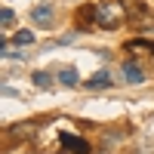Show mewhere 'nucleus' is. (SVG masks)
Returning <instances> with one entry per match:
<instances>
[{"mask_svg":"<svg viewBox=\"0 0 154 154\" xmlns=\"http://www.w3.org/2000/svg\"><path fill=\"white\" fill-rule=\"evenodd\" d=\"M120 19H123V9L117 3H102V6H96V25H102V28H114Z\"/></svg>","mask_w":154,"mask_h":154,"instance_id":"1","label":"nucleus"},{"mask_svg":"<svg viewBox=\"0 0 154 154\" xmlns=\"http://www.w3.org/2000/svg\"><path fill=\"white\" fill-rule=\"evenodd\" d=\"M59 142H62V148L71 151V154H89V142L80 139V136H74V133H62Z\"/></svg>","mask_w":154,"mask_h":154,"instance_id":"2","label":"nucleus"},{"mask_svg":"<svg viewBox=\"0 0 154 154\" xmlns=\"http://www.w3.org/2000/svg\"><path fill=\"white\" fill-rule=\"evenodd\" d=\"M120 74H123L130 83H145V71H142V68H136L133 62H123V65H120Z\"/></svg>","mask_w":154,"mask_h":154,"instance_id":"3","label":"nucleus"},{"mask_svg":"<svg viewBox=\"0 0 154 154\" xmlns=\"http://www.w3.org/2000/svg\"><path fill=\"white\" fill-rule=\"evenodd\" d=\"M126 53H148V56H154V40H145V37L130 40L126 43Z\"/></svg>","mask_w":154,"mask_h":154,"instance_id":"4","label":"nucleus"},{"mask_svg":"<svg viewBox=\"0 0 154 154\" xmlns=\"http://www.w3.org/2000/svg\"><path fill=\"white\" fill-rule=\"evenodd\" d=\"M86 86H89V89H108V86H111V74H108V71H99V74H93V77L86 80Z\"/></svg>","mask_w":154,"mask_h":154,"instance_id":"5","label":"nucleus"},{"mask_svg":"<svg viewBox=\"0 0 154 154\" xmlns=\"http://www.w3.org/2000/svg\"><path fill=\"white\" fill-rule=\"evenodd\" d=\"M31 19L37 25H49V22H53V6H34L31 9Z\"/></svg>","mask_w":154,"mask_h":154,"instance_id":"6","label":"nucleus"},{"mask_svg":"<svg viewBox=\"0 0 154 154\" xmlns=\"http://www.w3.org/2000/svg\"><path fill=\"white\" fill-rule=\"evenodd\" d=\"M56 77H59V83H65V86H77V80H80L74 68H62V71H59Z\"/></svg>","mask_w":154,"mask_h":154,"instance_id":"7","label":"nucleus"},{"mask_svg":"<svg viewBox=\"0 0 154 154\" xmlns=\"http://www.w3.org/2000/svg\"><path fill=\"white\" fill-rule=\"evenodd\" d=\"M12 43H19V46H31V43H34V34H31V31H19V34H12Z\"/></svg>","mask_w":154,"mask_h":154,"instance_id":"8","label":"nucleus"},{"mask_svg":"<svg viewBox=\"0 0 154 154\" xmlns=\"http://www.w3.org/2000/svg\"><path fill=\"white\" fill-rule=\"evenodd\" d=\"M34 83L37 86H53V74L49 71H34Z\"/></svg>","mask_w":154,"mask_h":154,"instance_id":"9","label":"nucleus"},{"mask_svg":"<svg viewBox=\"0 0 154 154\" xmlns=\"http://www.w3.org/2000/svg\"><path fill=\"white\" fill-rule=\"evenodd\" d=\"M12 19H16V12H12L9 6H6L3 12H0V25H3V28H9V25H12Z\"/></svg>","mask_w":154,"mask_h":154,"instance_id":"10","label":"nucleus"}]
</instances>
